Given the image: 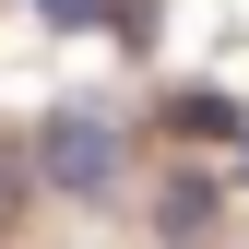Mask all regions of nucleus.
<instances>
[{"mask_svg":"<svg viewBox=\"0 0 249 249\" xmlns=\"http://www.w3.org/2000/svg\"><path fill=\"white\" fill-rule=\"evenodd\" d=\"M36 178L48 190H119V119L107 107H59L36 131Z\"/></svg>","mask_w":249,"mask_h":249,"instance_id":"1","label":"nucleus"},{"mask_svg":"<svg viewBox=\"0 0 249 249\" xmlns=\"http://www.w3.org/2000/svg\"><path fill=\"white\" fill-rule=\"evenodd\" d=\"M166 119H178V131H202V142H213V131H237V107H226V95H178Z\"/></svg>","mask_w":249,"mask_h":249,"instance_id":"2","label":"nucleus"},{"mask_svg":"<svg viewBox=\"0 0 249 249\" xmlns=\"http://www.w3.org/2000/svg\"><path fill=\"white\" fill-rule=\"evenodd\" d=\"M202 213H213V190H202V178H178V190H166V237H190Z\"/></svg>","mask_w":249,"mask_h":249,"instance_id":"3","label":"nucleus"},{"mask_svg":"<svg viewBox=\"0 0 249 249\" xmlns=\"http://www.w3.org/2000/svg\"><path fill=\"white\" fill-rule=\"evenodd\" d=\"M48 24H95V12H119V0H36Z\"/></svg>","mask_w":249,"mask_h":249,"instance_id":"4","label":"nucleus"},{"mask_svg":"<svg viewBox=\"0 0 249 249\" xmlns=\"http://www.w3.org/2000/svg\"><path fill=\"white\" fill-rule=\"evenodd\" d=\"M237 178H249V131H237Z\"/></svg>","mask_w":249,"mask_h":249,"instance_id":"5","label":"nucleus"}]
</instances>
